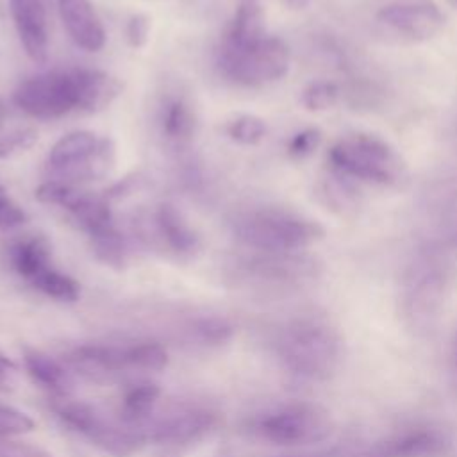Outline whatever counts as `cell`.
<instances>
[{"label":"cell","mask_w":457,"mask_h":457,"mask_svg":"<svg viewBox=\"0 0 457 457\" xmlns=\"http://www.w3.org/2000/svg\"><path fill=\"white\" fill-rule=\"evenodd\" d=\"M116 148L112 139L96 137L89 130L62 136L48 152L46 168L52 180L70 186L104 179L114 166Z\"/></svg>","instance_id":"obj_1"},{"label":"cell","mask_w":457,"mask_h":457,"mask_svg":"<svg viewBox=\"0 0 457 457\" xmlns=\"http://www.w3.org/2000/svg\"><path fill=\"white\" fill-rule=\"evenodd\" d=\"M330 162L345 179L382 186H398L405 179L400 155L384 139L370 134H355L336 143Z\"/></svg>","instance_id":"obj_2"},{"label":"cell","mask_w":457,"mask_h":457,"mask_svg":"<svg viewBox=\"0 0 457 457\" xmlns=\"http://www.w3.org/2000/svg\"><path fill=\"white\" fill-rule=\"evenodd\" d=\"M237 237L259 250L289 252L312 243L321 236V227L286 211H257L236 225Z\"/></svg>","instance_id":"obj_3"},{"label":"cell","mask_w":457,"mask_h":457,"mask_svg":"<svg viewBox=\"0 0 457 457\" xmlns=\"http://www.w3.org/2000/svg\"><path fill=\"white\" fill-rule=\"evenodd\" d=\"M79 68L54 70L18 84L12 102L36 120H55L79 111Z\"/></svg>","instance_id":"obj_4"},{"label":"cell","mask_w":457,"mask_h":457,"mask_svg":"<svg viewBox=\"0 0 457 457\" xmlns=\"http://www.w3.org/2000/svg\"><path fill=\"white\" fill-rule=\"evenodd\" d=\"M220 68L225 77L243 86H261L287 73L289 50L278 37L264 36L250 46L225 45L220 50Z\"/></svg>","instance_id":"obj_5"},{"label":"cell","mask_w":457,"mask_h":457,"mask_svg":"<svg viewBox=\"0 0 457 457\" xmlns=\"http://www.w3.org/2000/svg\"><path fill=\"white\" fill-rule=\"evenodd\" d=\"M66 427L114 457H129L146 441L139 425H116L86 403H64L57 411Z\"/></svg>","instance_id":"obj_6"},{"label":"cell","mask_w":457,"mask_h":457,"mask_svg":"<svg viewBox=\"0 0 457 457\" xmlns=\"http://www.w3.org/2000/svg\"><path fill=\"white\" fill-rule=\"evenodd\" d=\"M378 21L405 39L425 41L443 29L445 16L430 0H398L382 7Z\"/></svg>","instance_id":"obj_7"},{"label":"cell","mask_w":457,"mask_h":457,"mask_svg":"<svg viewBox=\"0 0 457 457\" xmlns=\"http://www.w3.org/2000/svg\"><path fill=\"white\" fill-rule=\"evenodd\" d=\"M218 418L209 409H182L171 412L152 423L150 427H141L146 439L161 445L182 446L202 439L216 425Z\"/></svg>","instance_id":"obj_8"},{"label":"cell","mask_w":457,"mask_h":457,"mask_svg":"<svg viewBox=\"0 0 457 457\" xmlns=\"http://www.w3.org/2000/svg\"><path fill=\"white\" fill-rule=\"evenodd\" d=\"M11 16L25 54L43 62L48 54V29L43 0H9Z\"/></svg>","instance_id":"obj_9"},{"label":"cell","mask_w":457,"mask_h":457,"mask_svg":"<svg viewBox=\"0 0 457 457\" xmlns=\"http://www.w3.org/2000/svg\"><path fill=\"white\" fill-rule=\"evenodd\" d=\"M57 9L70 37L86 52H98L105 45L104 25L89 0H57Z\"/></svg>","instance_id":"obj_10"},{"label":"cell","mask_w":457,"mask_h":457,"mask_svg":"<svg viewBox=\"0 0 457 457\" xmlns=\"http://www.w3.org/2000/svg\"><path fill=\"white\" fill-rule=\"evenodd\" d=\"M79 111L98 112L120 96L121 84L105 71L79 68Z\"/></svg>","instance_id":"obj_11"},{"label":"cell","mask_w":457,"mask_h":457,"mask_svg":"<svg viewBox=\"0 0 457 457\" xmlns=\"http://www.w3.org/2000/svg\"><path fill=\"white\" fill-rule=\"evenodd\" d=\"M9 262L12 270L32 284L41 273L52 268L50 246L39 236H25L9 246Z\"/></svg>","instance_id":"obj_12"},{"label":"cell","mask_w":457,"mask_h":457,"mask_svg":"<svg viewBox=\"0 0 457 457\" xmlns=\"http://www.w3.org/2000/svg\"><path fill=\"white\" fill-rule=\"evenodd\" d=\"M70 361L87 375H111L129 368L125 346L120 348L111 345H82L73 350Z\"/></svg>","instance_id":"obj_13"},{"label":"cell","mask_w":457,"mask_h":457,"mask_svg":"<svg viewBox=\"0 0 457 457\" xmlns=\"http://www.w3.org/2000/svg\"><path fill=\"white\" fill-rule=\"evenodd\" d=\"M23 362L29 375L45 389L66 395L73 389L71 373L54 357L39 352V350H25Z\"/></svg>","instance_id":"obj_14"},{"label":"cell","mask_w":457,"mask_h":457,"mask_svg":"<svg viewBox=\"0 0 457 457\" xmlns=\"http://www.w3.org/2000/svg\"><path fill=\"white\" fill-rule=\"evenodd\" d=\"M264 37V16L259 0H241L230 29L225 37V45L250 46Z\"/></svg>","instance_id":"obj_15"},{"label":"cell","mask_w":457,"mask_h":457,"mask_svg":"<svg viewBox=\"0 0 457 457\" xmlns=\"http://www.w3.org/2000/svg\"><path fill=\"white\" fill-rule=\"evenodd\" d=\"M155 220H157L159 234L173 252L189 253L196 248L198 239L195 232L189 228V225L184 221V218L173 205L170 204L159 205Z\"/></svg>","instance_id":"obj_16"},{"label":"cell","mask_w":457,"mask_h":457,"mask_svg":"<svg viewBox=\"0 0 457 457\" xmlns=\"http://www.w3.org/2000/svg\"><path fill=\"white\" fill-rule=\"evenodd\" d=\"M161 389L157 384L152 382H139L130 386L121 402V412L125 423L141 425V421L152 412L154 405L157 403Z\"/></svg>","instance_id":"obj_17"},{"label":"cell","mask_w":457,"mask_h":457,"mask_svg":"<svg viewBox=\"0 0 457 457\" xmlns=\"http://www.w3.org/2000/svg\"><path fill=\"white\" fill-rule=\"evenodd\" d=\"M195 129V118L184 98H173L162 112V132L173 143L187 141Z\"/></svg>","instance_id":"obj_18"},{"label":"cell","mask_w":457,"mask_h":457,"mask_svg":"<svg viewBox=\"0 0 457 457\" xmlns=\"http://www.w3.org/2000/svg\"><path fill=\"white\" fill-rule=\"evenodd\" d=\"M95 255L107 266L120 270L125 262V243L114 225L89 236Z\"/></svg>","instance_id":"obj_19"},{"label":"cell","mask_w":457,"mask_h":457,"mask_svg":"<svg viewBox=\"0 0 457 457\" xmlns=\"http://www.w3.org/2000/svg\"><path fill=\"white\" fill-rule=\"evenodd\" d=\"M32 286L41 291L43 295L59 300V302H75L80 295V287L77 280H73L70 275L61 273L54 266L48 268L45 273H41Z\"/></svg>","instance_id":"obj_20"},{"label":"cell","mask_w":457,"mask_h":457,"mask_svg":"<svg viewBox=\"0 0 457 457\" xmlns=\"http://www.w3.org/2000/svg\"><path fill=\"white\" fill-rule=\"evenodd\" d=\"M125 359L129 368L159 371L168 364V352L161 343L141 341L130 346H125Z\"/></svg>","instance_id":"obj_21"},{"label":"cell","mask_w":457,"mask_h":457,"mask_svg":"<svg viewBox=\"0 0 457 457\" xmlns=\"http://www.w3.org/2000/svg\"><path fill=\"white\" fill-rule=\"evenodd\" d=\"M227 134L239 145H257L266 134V123L253 114H241L227 127Z\"/></svg>","instance_id":"obj_22"},{"label":"cell","mask_w":457,"mask_h":457,"mask_svg":"<svg viewBox=\"0 0 457 457\" xmlns=\"http://www.w3.org/2000/svg\"><path fill=\"white\" fill-rule=\"evenodd\" d=\"M34 420L27 412L0 402V437H16L27 434L34 428Z\"/></svg>","instance_id":"obj_23"},{"label":"cell","mask_w":457,"mask_h":457,"mask_svg":"<svg viewBox=\"0 0 457 457\" xmlns=\"http://www.w3.org/2000/svg\"><path fill=\"white\" fill-rule=\"evenodd\" d=\"M196 339L204 345H223L232 336V327L221 318H200L193 323Z\"/></svg>","instance_id":"obj_24"},{"label":"cell","mask_w":457,"mask_h":457,"mask_svg":"<svg viewBox=\"0 0 457 457\" xmlns=\"http://www.w3.org/2000/svg\"><path fill=\"white\" fill-rule=\"evenodd\" d=\"M37 141V132L34 129H16L9 134L0 136V159H9L18 154L27 152Z\"/></svg>","instance_id":"obj_25"},{"label":"cell","mask_w":457,"mask_h":457,"mask_svg":"<svg viewBox=\"0 0 457 457\" xmlns=\"http://www.w3.org/2000/svg\"><path fill=\"white\" fill-rule=\"evenodd\" d=\"M337 100V89L334 84L330 82H316L311 84L302 96V102L307 109L311 111H321V109H328L336 104Z\"/></svg>","instance_id":"obj_26"},{"label":"cell","mask_w":457,"mask_h":457,"mask_svg":"<svg viewBox=\"0 0 457 457\" xmlns=\"http://www.w3.org/2000/svg\"><path fill=\"white\" fill-rule=\"evenodd\" d=\"M0 457H52L46 450L9 437H0Z\"/></svg>","instance_id":"obj_27"},{"label":"cell","mask_w":457,"mask_h":457,"mask_svg":"<svg viewBox=\"0 0 457 457\" xmlns=\"http://www.w3.org/2000/svg\"><path fill=\"white\" fill-rule=\"evenodd\" d=\"M25 221V212L0 187V230L14 228Z\"/></svg>","instance_id":"obj_28"},{"label":"cell","mask_w":457,"mask_h":457,"mask_svg":"<svg viewBox=\"0 0 457 457\" xmlns=\"http://www.w3.org/2000/svg\"><path fill=\"white\" fill-rule=\"evenodd\" d=\"M150 34V20L145 14H134L127 23V39L130 46L139 48L146 43Z\"/></svg>","instance_id":"obj_29"},{"label":"cell","mask_w":457,"mask_h":457,"mask_svg":"<svg viewBox=\"0 0 457 457\" xmlns=\"http://www.w3.org/2000/svg\"><path fill=\"white\" fill-rule=\"evenodd\" d=\"M318 141H320L318 130H314V129L302 130V132H298V134L291 139V143H289V154H291V155H296V157H303V155L311 154V152L316 148Z\"/></svg>","instance_id":"obj_30"},{"label":"cell","mask_w":457,"mask_h":457,"mask_svg":"<svg viewBox=\"0 0 457 457\" xmlns=\"http://www.w3.org/2000/svg\"><path fill=\"white\" fill-rule=\"evenodd\" d=\"M12 375H14V366L12 362L0 353V389H9L12 384Z\"/></svg>","instance_id":"obj_31"},{"label":"cell","mask_w":457,"mask_h":457,"mask_svg":"<svg viewBox=\"0 0 457 457\" xmlns=\"http://www.w3.org/2000/svg\"><path fill=\"white\" fill-rule=\"evenodd\" d=\"M291 7H303L307 4V0H286Z\"/></svg>","instance_id":"obj_32"},{"label":"cell","mask_w":457,"mask_h":457,"mask_svg":"<svg viewBox=\"0 0 457 457\" xmlns=\"http://www.w3.org/2000/svg\"><path fill=\"white\" fill-rule=\"evenodd\" d=\"M4 118H5V109H4V105L0 104V127H2V123H4Z\"/></svg>","instance_id":"obj_33"},{"label":"cell","mask_w":457,"mask_h":457,"mask_svg":"<svg viewBox=\"0 0 457 457\" xmlns=\"http://www.w3.org/2000/svg\"><path fill=\"white\" fill-rule=\"evenodd\" d=\"M450 4H452V5H455V7H457V0H450Z\"/></svg>","instance_id":"obj_34"}]
</instances>
